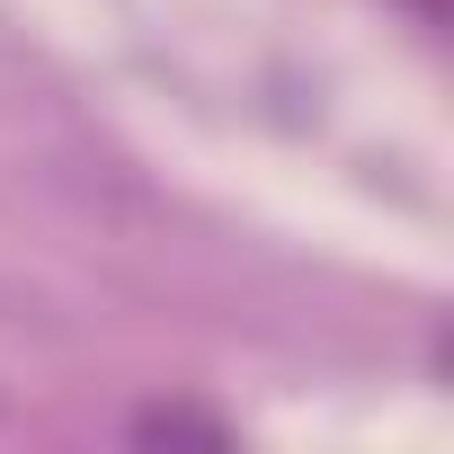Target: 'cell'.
<instances>
[{
    "label": "cell",
    "instance_id": "1",
    "mask_svg": "<svg viewBox=\"0 0 454 454\" xmlns=\"http://www.w3.org/2000/svg\"><path fill=\"white\" fill-rule=\"evenodd\" d=\"M134 436H143V445H232V427L205 419V410H143Z\"/></svg>",
    "mask_w": 454,
    "mask_h": 454
}]
</instances>
